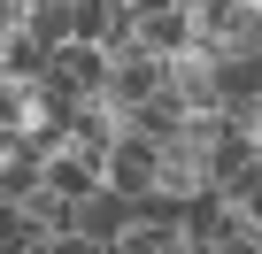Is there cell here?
<instances>
[{
	"label": "cell",
	"mask_w": 262,
	"mask_h": 254,
	"mask_svg": "<svg viewBox=\"0 0 262 254\" xmlns=\"http://www.w3.org/2000/svg\"><path fill=\"white\" fill-rule=\"evenodd\" d=\"M155 170H162V147L131 139V131L100 154V185H108V193H123V200H147V193H155Z\"/></svg>",
	"instance_id": "cell-3"
},
{
	"label": "cell",
	"mask_w": 262,
	"mask_h": 254,
	"mask_svg": "<svg viewBox=\"0 0 262 254\" xmlns=\"http://www.w3.org/2000/svg\"><path fill=\"white\" fill-rule=\"evenodd\" d=\"M162 85H170V62H155V54L131 47V54H108V93H100V100L131 123L147 100H162Z\"/></svg>",
	"instance_id": "cell-1"
},
{
	"label": "cell",
	"mask_w": 262,
	"mask_h": 254,
	"mask_svg": "<svg viewBox=\"0 0 262 254\" xmlns=\"http://www.w3.org/2000/svg\"><path fill=\"white\" fill-rule=\"evenodd\" d=\"M216 100H224L231 123H247L254 100H262V62L254 54H216Z\"/></svg>",
	"instance_id": "cell-5"
},
{
	"label": "cell",
	"mask_w": 262,
	"mask_h": 254,
	"mask_svg": "<svg viewBox=\"0 0 262 254\" xmlns=\"http://www.w3.org/2000/svg\"><path fill=\"white\" fill-rule=\"evenodd\" d=\"M70 231H77V239H93V246H116V239L131 231V200L100 185V193H85V200H77V216H70Z\"/></svg>",
	"instance_id": "cell-4"
},
{
	"label": "cell",
	"mask_w": 262,
	"mask_h": 254,
	"mask_svg": "<svg viewBox=\"0 0 262 254\" xmlns=\"http://www.w3.org/2000/svg\"><path fill=\"white\" fill-rule=\"evenodd\" d=\"M224 200H231V216H239V223H254V231H262V170H254V177H239Z\"/></svg>",
	"instance_id": "cell-9"
},
{
	"label": "cell",
	"mask_w": 262,
	"mask_h": 254,
	"mask_svg": "<svg viewBox=\"0 0 262 254\" xmlns=\"http://www.w3.org/2000/svg\"><path fill=\"white\" fill-rule=\"evenodd\" d=\"M193 47H201V31H193V0H139V54L178 62V54H193Z\"/></svg>",
	"instance_id": "cell-2"
},
{
	"label": "cell",
	"mask_w": 262,
	"mask_h": 254,
	"mask_svg": "<svg viewBox=\"0 0 262 254\" xmlns=\"http://www.w3.org/2000/svg\"><path fill=\"white\" fill-rule=\"evenodd\" d=\"M47 254H108V246H93V239H77V231H62V239H47Z\"/></svg>",
	"instance_id": "cell-10"
},
{
	"label": "cell",
	"mask_w": 262,
	"mask_h": 254,
	"mask_svg": "<svg viewBox=\"0 0 262 254\" xmlns=\"http://www.w3.org/2000/svg\"><path fill=\"white\" fill-rule=\"evenodd\" d=\"M16 31H24V0H0V47H8Z\"/></svg>",
	"instance_id": "cell-11"
},
{
	"label": "cell",
	"mask_w": 262,
	"mask_h": 254,
	"mask_svg": "<svg viewBox=\"0 0 262 254\" xmlns=\"http://www.w3.org/2000/svg\"><path fill=\"white\" fill-rule=\"evenodd\" d=\"M47 193H62L70 208H77L85 193H100V154H77V147H62V154L47 162Z\"/></svg>",
	"instance_id": "cell-6"
},
{
	"label": "cell",
	"mask_w": 262,
	"mask_h": 254,
	"mask_svg": "<svg viewBox=\"0 0 262 254\" xmlns=\"http://www.w3.org/2000/svg\"><path fill=\"white\" fill-rule=\"evenodd\" d=\"M224 223H231V200H224L216 185H201V193L185 200V216H178V231H185V239H201V246H216V239H224Z\"/></svg>",
	"instance_id": "cell-7"
},
{
	"label": "cell",
	"mask_w": 262,
	"mask_h": 254,
	"mask_svg": "<svg viewBox=\"0 0 262 254\" xmlns=\"http://www.w3.org/2000/svg\"><path fill=\"white\" fill-rule=\"evenodd\" d=\"M24 31H31L47 54H62V47H70V0H24Z\"/></svg>",
	"instance_id": "cell-8"
}]
</instances>
